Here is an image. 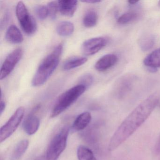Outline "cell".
<instances>
[{
	"instance_id": "d4e9b609",
	"label": "cell",
	"mask_w": 160,
	"mask_h": 160,
	"mask_svg": "<svg viewBox=\"0 0 160 160\" xmlns=\"http://www.w3.org/2000/svg\"><path fill=\"white\" fill-rule=\"evenodd\" d=\"M93 80V77L90 74H86L81 77L79 80V84L83 85L88 88L91 86Z\"/></svg>"
},
{
	"instance_id": "4316f807",
	"label": "cell",
	"mask_w": 160,
	"mask_h": 160,
	"mask_svg": "<svg viewBox=\"0 0 160 160\" xmlns=\"http://www.w3.org/2000/svg\"><path fill=\"white\" fill-rule=\"evenodd\" d=\"M6 108V104L4 101L2 100V98H1V102H0V114L2 115V113L4 112Z\"/></svg>"
},
{
	"instance_id": "cb8c5ba5",
	"label": "cell",
	"mask_w": 160,
	"mask_h": 160,
	"mask_svg": "<svg viewBox=\"0 0 160 160\" xmlns=\"http://www.w3.org/2000/svg\"><path fill=\"white\" fill-rule=\"evenodd\" d=\"M48 16L52 20H55L57 16V14L58 11V2L53 1L50 2L48 3Z\"/></svg>"
},
{
	"instance_id": "3957f363",
	"label": "cell",
	"mask_w": 160,
	"mask_h": 160,
	"mask_svg": "<svg viewBox=\"0 0 160 160\" xmlns=\"http://www.w3.org/2000/svg\"><path fill=\"white\" fill-rule=\"evenodd\" d=\"M87 88L83 85L78 84L63 92L55 103L50 114L51 118L57 117L69 108L84 93Z\"/></svg>"
},
{
	"instance_id": "d6986e66",
	"label": "cell",
	"mask_w": 160,
	"mask_h": 160,
	"mask_svg": "<svg viewBox=\"0 0 160 160\" xmlns=\"http://www.w3.org/2000/svg\"><path fill=\"white\" fill-rule=\"evenodd\" d=\"M29 144V142L28 139H23L19 141L14 149L12 154V159L13 160H18L22 157L28 149Z\"/></svg>"
},
{
	"instance_id": "30bf717a",
	"label": "cell",
	"mask_w": 160,
	"mask_h": 160,
	"mask_svg": "<svg viewBox=\"0 0 160 160\" xmlns=\"http://www.w3.org/2000/svg\"><path fill=\"white\" fill-rule=\"evenodd\" d=\"M118 61V58L115 54L105 55L99 59L95 64V68L99 72H104L115 65Z\"/></svg>"
},
{
	"instance_id": "83f0119b",
	"label": "cell",
	"mask_w": 160,
	"mask_h": 160,
	"mask_svg": "<svg viewBox=\"0 0 160 160\" xmlns=\"http://www.w3.org/2000/svg\"><path fill=\"white\" fill-rule=\"evenodd\" d=\"M83 2H86L88 3H96L98 2H101V1H98V0H86V1H81Z\"/></svg>"
},
{
	"instance_id": "44dd1931",
	"label": "cell",
	"mask_w": 160,
	"mask_h": 160,
	"mask_svg": "<svg viewBox=\"0 0 160 160\" xmlns=\"http://www.w3.org/2000/svg\"><path fill=\"white\" fill-rule=\"evenodd\" d=\"M155 36L152 34H147L143 36L139 41V46L143 51L150 50L155 43Z\"/></svg>"
},
{
	"instance_id": "f546056e",
	"label": "cell",
	"mask_w": 160,
	"mask_h": 160,
	"mask_svg": "<svg viewBox=\"0 0 160 160\" xmlns=\"http://www.w3.org/2000/svg\"><path fill=\"white\" fill-rule=\"evenodd\" d=\"M158 5H159V6L160 7V1H159V2H158Z\"/></svg>"
},
{
	"instance_id": "ffe728a7",
	"label": "cell",
	"mask_w": 160,
	"mask_h": 160,
	"mask_svg": "<svg viewBox=\"0 0 160 160\" xmlns=\"http://www.w3.org/2000/svg\"><path fill=\"white\" fill-rule=\"evenodd\" d=\"M77 153L78 160H97L93 152L86 146H79Z\"/></svg>"
},
{
	"instance_id": "9a60e30c",
	"label": "cell",
	"mask_w": 160,
	"mask_h": 160,
	"mask_svg": "<svg viewBox=\"0 0 160 160\" xmlns=\"http://www.w3.org/2000/svg\"><path fill=\"white\" fill-rule=\"evenodd\" d=\"M5 38L8 42L14 44L21 43L24 41L22 33L14 25H12L8 28L6 31Z\"/></svg>"
},
{
	"instance_id": "7402d4cb",
	"label": "cell",
	"mask_w": 160,
	"mask_h": 160,
	"mask_svg": "<svg viewBox=\"0 0 160 160\" xmlns=\"http://www.w3.org/2000/svg\"><path fill=\"white\" fill-rule=\"evenodd\" d=\"M137 17V14L135 12H127L118 18L117 22L120 25H125L135 20Z\"/></svg>"
},
{
	"instance_id": "603a6c76",
	"label": "cell",
	"mask_w": 160,
	"mask_h": 160,
	"mask_svg": "<svg viewBox=\"0 0 160 160\" xmlns=\"http://www.w3.org/2000/svg\"><path fill=\"white\" fill-rule=\"evenodd\" d=\"M35 14L38 18L41 20L45 19L48 16V9L44 5H37L34 8Z\"/></svg>"
},
{
	"instance_id": "4fadbf2b",
	"label": "cell",
	"mask_w": 160,
	"mask_h": 160,
	"mask_svg": "<svg viewBox=\"0 0 160 160\" xmlns=\"http://www.w3.org/2000/svg\"><path fill=\"white\" fill-rule=\"evenodd\" d=\"M144 64L148 68L156 71V69L160 67V48L155 49L149 54L144 59Z\"/></svg>"
},
{
	"instance_id": "9c48e42d",
	"label": "cell",
	"mask_w": 160,
	"mask_h": 160,
	"mask_svg": "<svg viewBox=\"0 0 160 160\" xmlns=\"http://www.w3.org/2000/svg\"><path fill=\"white\" fill-rule=\"evenodd\" d=\"M135 81V78L132 75H126L122 77L116 85V93L120 98L125 97L132 90Z\"/></svg>"
},
{
	"instance_id": "f1b7e54d",
	"label": "cell",
	"mask_w": 160,
	"mask_h": 160,
	"mask_svg": "<svg viewBox=\"0 0 160 160\" xmlns=\"http://www.w3.org/2000/svg\"><path fill=\"white\" fill-rule=\"evenodd\" d=\"M128 2L129 4H131V5H133V4H135L136 3H138V1H129Z\"/></svg>"
},
{
	"instance_id": "484cf974",
	"label": "cell",
	"mask_w": 160,
	"mask_h": 160,
	"mask_svg": "<svg viewBox=\"0 0 160 160\" xmlns=\"http://www.w3.org/2000/svg\"><path fill=\"white\" fill-rule=\"evenodd\" d=\"M154 152L156 154H160V136L155 144L154 147Z\"/></svg>"
},
{
	"instance_id": "ac0fdd59",
	"label": "cell",
	"mask_w": 160,
	"mask_h": 160,
	"mask_svg": "<svg viewBox=\"0 0 160 160\" xmlns=\"http://www.w3.org/2000/svg\"><path fill=\"white\" fill-rule=\"evenodd\" d=\"M98 19L97 12L94 10L90 9L86 12L83 17V25L86 28H92L97 25Z\"/></svg>"
},
{
	"instance_id": "7a4b0ae2",
	"label": "cell",
	"mask_w": 160,
	"mask_h": 160,
	"mask_svg": "<svg viewBox=\"0 0 160 160\" xmlns=\"http://www.w3.org/2000/svg\"><path fill=\"white\" fill-rule=\"evenodd\" d=\"M62 50L63 45L60 44L43 60L32 78L33 87L42 86L48 80L58 65Z\"/></svg>"
},
{
	"instance_id": "6da1fadb",
	"label": "cell",
	"mask_w": 160,
	"mask_h": 160,
	"mask_svg": "<svg viewBox=\"0 0 160 160\" xmlns=\"http://www.w3.org/2000/svg\"><path fill=\"white\" fill-rule=\"evenodd\" d=\"M160 100V91L151 94L126 118L112 136L108 149L115 150L138 130L149 117Z\"/></svg>"
},
{
	"instance_id": "8992f818",
	"label": "cell",
	"mask_w": 160,
	"mask_h": 160,
	"mask_svg": "<svg viewBox=\"0 0 160 160\" xmlns=\"http://www.w3.org/2000/svg\"><path fill=\"white\" fill-rule=\"evenodd\" d=\"M25 108H18L8 121L1 128L0 141L2 142L9 138L18 128L25 115Z\"/></svg>"
},
{
	"instance_id": "277c9868",
	"label": "cell",
	"mask_w": 160,
	"mask_h": 160,
	"mask_svg": "<svg viewBox=\"0 0 160 160\" xmlns=\"http://www.w3.org/2000/svg\"><path fill=\"white\" fill-rule=\"evenodd\" d=\"M70 129L65 126L52 138L46 152L47 160H57L66 148Z\"/></svg>"
},
{
	"instance_id": "52a82bcc",
	"label": "cell",
	"mask_w": 160,
	"mask_h": 160,
	"mask_svg": "<svg viewBox=\"0 0 160 160\" xmlns=\"http://www.w3.org/2000/svg\"><path fill=\"white\" fill-rule=\"evenodd\" d=\"M22 49L18 48L15 49L6 57L1 68L0 79L1 80L4 79L11 73L22 58Z\"/></svg>"
},
{
	"instance_id": "5bb4252c",
	"label": "cell",
	"mask_w": 160,
	"mask_h": 160,
	"mask_svg": "<svg viewBox=\"0 0 160 160\" xmlns=\"http://www.w3.org/2000/svg\"><path fill=\"white\" fill-rule=\"evenodd\" d=\"M92 117L89 112H83L77 117L72 125V129L74 131H80L85 129L88 126L91 121Z\"/></svg>"
},
{
	"instance_id": "8fae6325",
	"label": "cell",
	"mask_w": 160,
	"mask_h": 160,
	"mask_svg": "<svg viewBox=\"0 0 160 160\" xmlns=\"http://www.w3.org/2000/svg\"><path fill=\"white\" fill-rule=\"evenodd\" d=\"M59 11L67 17H72L78 7V1L75 0H62L58 2Z\"/></svg>"
},
{
	"instance_id": "4dcf8cb0",
	"label": "cell",
	"mask_w": 160,
	"mask_h": 160,
	"mask_svg": "<svg viewBox=\"0 0 160 160\" xmlns=\"http://www.w3.org/2000/svg\"></svg>"
},
{
	"instance_id": "7c38bea8",
	"label": "cell",
	"mask_w": 160,
	"mask_h": 160,
	"mask_svg": "<svg viewBox=\"0 0 160 160\" xmlns=\"http://www.w3.org/2000/svg\"><path fill=\"white\" fill-rule=\"evenodd\" d=\"M40 125L39 118L34 114L29 115L23 122V128L29 135L34 134L38 131Z\"/></svg>"
},
{
	"instance_id": "e0dca14e",
	"label": "cell",
	"mask_w": 160,
	"mask_h": 160,
	"mask_svg": "<svg viewBox=\"0 0 160 160\" xmlns=\"http://www.w3.org/2000/svg\"><path fill=\"white\" fill-rule=\"evenodd\" d=\"M74 31L73 24L70 21L60 22L57 27V32L58 35L62 37L71 36Z\"/></svg>"
},
{
	"instance_id": "5b68a950",
	"label": "cell",
	"mask_w": 160,
	"mask_h": 160,
	"mask_svg": "<svg viewBox=\"0 0 160 160\" xmlns=\"http://www.w3.org/2000/svg\"><path fill=\"white\" fill-rule=\"evenodd\" d=\"M16 13L23 31L28 35L34 34L37 30V24L24 2L20 1L18 3L16 8Z\"/></svg>"
},
{
	"instance_id": "2e32d148",
	"label": "cell",
	"mask_w": 160,
	"mask_h": 160,
	"mask_svg": "<svg viewBox=\"0 0 160 160\" xmlns=\"http://www.w3.org/2000/svg\"><path fill=\"white\" fill-rule=\"evenodd\" d=\"M87 61L88 58L85 57H71L63 62L62 68L63 71H70L83 65Z\"/></svg>"
},
{
	"instance_id": "ba28073f",
	"label": "cell",
	"mask_w": 160,
	"mask_h": 160,
	"mask_svg": "<svg viewBox=\"0 0 160 160\" xmlns=\"http://www.w3.org/2000/svg\"><path fill=\"white\" fill-rule=\"evenodd\" d=\"M107 43V41L103 37L91 38L85 41L82 44L81 51L85 56H92L104 47Z\"/></svg>"
}]
</instances>
